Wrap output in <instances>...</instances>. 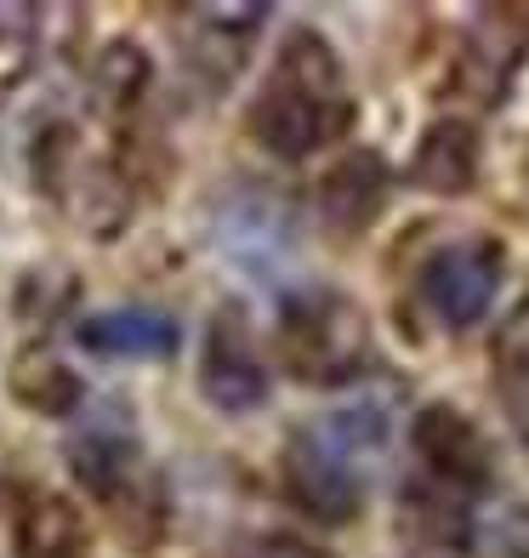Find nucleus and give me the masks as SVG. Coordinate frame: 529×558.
I'll return each instance as SVG.
<instances>
[{
    "label": "nucleus",
    "mask_w": 529,
    "mask_h": 558,
    "mask_svg": "<svg viewBox=\"0 0 529 558\" xmlns=\"http://www.w3.org/2000/svg\"><path fill=\"white\" fill-rule=\"evenodd\" d=\"M12 393L29 404V411H46V416H63L74 411L86 393H81V376H74L58 353H23V360L12 365Z\"/></svg>",
    "instance_id": "obj_14"
},
{
    "label": "nucleus",
    "mask_w": 529,
    "mask_h": 558,
    "mask_svg": "<svg viewBox=\"0 0 529 558\" xmlns=\"http://www.w3.org/2000/svg\"><path fill=\"white\" fill-rule=\"evenodd\" d=\"M353 125V92L336 46L319 29H291L268 86L250 104V137L280 160H308Z\"/></svg>",
    "instance_id": "obj_2"
},
{
    "label": "nucleus",
    "mask_w": 529,
    "mask_h": 558,
    "mask_svg": "<svg viewBox=\"0 0 529 558\" xmlns=\"http://www.w3.org/2000/svg\"><path fill=\"white\" fill-rule=\"evenodd\" d=\"M421 308L433 314L444 331H472L478 319L495 308L501 291V245L495 240H450L416 274Z\"/></svg>",
    "instance_id": "obj_4"
},
{
    "label": "nucleus",
    "mask_w": 529,
    "mask_h": 558,
    "mask_svg": "<svg viewBox=\"0 0 529 558\" xmlns=\"http://www.w3.org/2000/svg\"><path fill=\"white\" fill-rule=\"evenodd\" d=\"M495 360L507 365V371H518V376H529V296L507 314V325L495 331Z\"/></svg>",
    "instance_id": "obj_15"
},
{
    "label": "nucleus",
    "mask_w": 529,
    "mask_h": 558,
    "mask_svg": "<svg viewBox=\"0 0 529 558\" xmlns=\"http://www.w3.org/2000/svg\"><path fill=\"white\" fill-rule=\"evenodd\" d=\"M245 558H324V553L302 547V542H262V547H250Z\"/></svg>",
    "instance_id": "obj_16"
},
{
    "label": "nucleus",
    "mask_w": 529,
    "mask_h": 558,
    "mask_svg": "<svg viewBox=\"0 0 529 558\" xmlns=\"http://www.w3.org/2000/svg\"><path fill=\"white\" fill-rule=\"evenodd\" d=\"M382 199H387V166H382V155L359 148V155H347L324 171L319 217H324V228H336V234H359V228L376 222Z\"/></svg>",
    "instance_id": "obj_10"
},
{
    "label": "nucleus",
    "mask_w": 529,
    "mask_h": 558,
    "mask_svg": "<svg viewBox=\"0 0 529 558\" xmlns=\"http://www.w3.org/2000/svg\"><path fill=\"white\" fill-rule=\"evenodd\" d=\"M199 388L217 411L245 416L268 399V360H262V342L250 331V319L234 308H222L206 331V353H199Z\"/></svg>",
    "instance_id": "obj_6"
},
{
    "label": "nucleus",
    "mask_w": 529,
    "mask_h": 558,
    "mask_svg": "<svg viewBox=\"0 0 529 558\" xmlns=\"http://www.w3.org/2000/svg\"><path fill=\"white\" fill-rule=\"evenodd\" d=\"M529 58V7H484L472 12L462 52H456V92L478 109H495L513 92Z\"/></svg>",
    "instance_id": "obj_5"
},
{
    "label": "nucleus",
    "mask_w": 529,
    "mask_h": 558,
    "mask_svg": "<svg viewBox=\"0 0 529 558\" xmlns=\"http://www.w3.org/2000/svg\"><path fill=\"white\" fill-rule=\"evenodd\" d=\"M280 353L302 383L342 388L370 365V319L342 291H296L280 308Z\"/></svg>",
    "instance_id": "obj_3"
},
{
    "label": "nucleus",
    "mask_w": 529,
    "mask_h": 558,
    "mask_svg": "<svg viewBox=\"0 0 529 558\" xmlns=\"http://www.w3.org/2000/svg\"><path fill=\"white\" fill-rule=\"evenodd\" d=\"M132 462H137V445L125 439V434H103V427H91L86 439L69 445L74 478H81L91 496H103V501H114V496L125 490V473H132Z\"/></svg>",
    "instance_id": "obj_13"
},
{
    "label": "nucleus",
    "mask_w": 529,
    "mask_h": 558,
    "mask_svg": "<svg viewBox=\"0 0 529 558\" xmlns=\"http://www.w3.org/2000/svg\"><path fill=\"white\" fill-rule=\"evenodd\" d=\"M222 245L234 251L245 268H280L291 251V217L280 194H234L222 206Z\"/></svg>",
    "instance_id": "obj_12"
},
{
    "label": "nucleus",
    "mask_w": 529,
    "mask_h": 558,
    "mask_svg": "<svg viewBox=\"0 0 529 558\" xmlns=\"http://www.w3.org/2000/svg\"><path fill=\"white\" fill-rule=\"evenodd\" d=\"M387 404L382 399H347L336 411L302 422L285 445V490L308 519L347 524L365 507L376 468L387 462Z\"/></svg>",
    "instance_id": "obj_1"
},
{
    "label": "nucleus",
    "mask_w": 529,
    "mask_h": 558,
    "mask_svg": "<svg viewBox=\"0 0 529 558\" xmlns=\"http://www.w3.org/2000/svg\"><path fill=\"white\" fill-rule=\"evenodd\" d=\"M416 456L421 468L433 473L439 490H456V496H478L495 478V456H490V439L478 434V422L462 416L456 404H421L416 411Z\"/></svg>",
    "instance_id": "obj_7"
},
{
    "label": "nucleus",
    "mask_w": 529,
    "mask_h": 558,
    "mask_svg": "<svg viewBox=\"0 0 529 558\" xmlns=\"http://www.w3.org/2000/svg\"><path fill=\"white\" fill-rule=\"evenodd\" d=\"M268 23L262 7H183V52L194 74L206 86H229V74H239L250 40Z\"/></svg>",
    "instance_id": "obj_8"
},
{
    "label": "nucleus",
    "mask_w": 529,
    "mask_h": 558,
    "mask_svg": "<svg viewBox=\"0 0 529 558\" xmlns=\"http://www.w3.org/2000/svg\"><path fill=\"white\" fill-rule=\"evenodd\" d=\"M478 160H484V148H478V125L467 120H439L427 125V137L416 143L410 155V183L427 189V194H467L478 183Z\"/></svg>",
    "instance_id": "obj_11"
},
{
    "label": "nucleus",
    "mask_w": 529,
    "mask_h": 558,
    "mask_svg": "<svg viewBox=\"0 0 529 558\" xmlns=\"http://www.w3.org/2000/svg\"><path fill=\"white\" fill-rule=\"evenodd\" d=\"M518 434H524V445H529V404H518Z\"/></svg>",
    "instance_id": "obj_17"
},
{
    "label": "nucleus",
    "mask_w": 529,
    "mask_h": 558,
    "mask_svg": "<svg viewBox=\"0 0 529 558\" xmlns=\"http://www.w3.org/2000/svg\"><path fill=\"white\" fill-rule=\"evenodd\" d=\"M81 348L97 360H165L183 342V325L160 308H109L81 319Z\"/></svg>",
    "instance_id": "obj_9"
}]
</instances>
